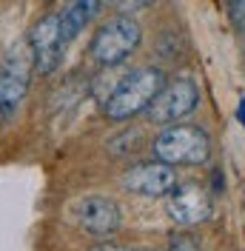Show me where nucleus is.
Returning <instances> with one entry per match:
<instances>
[{
	"label": "nucleus",
	"mask_w": 245,
	"mask_h": 251,
	"mask_svg": "<svg viewBox=\"0 0 245 251\" xmlns=\"http://www.w3.org/2000/svg\"><path fill=\"white\" fill-rule=\"evenodd\" d=\"M171 251H194V243H188V237H171Z\"/></svg>",
	"instance_id": "nucleus-11"
},
{
	"label": "nucleus",
	"mask_w": 245,
	"mask_h": 251,
	"mask_svg": "<svg viewBox=\"0 0 245 251\" xmlns=\"http://www.w3.org/2000/svg\"><path fill=\"white\" fill-rule=\"evenodd\" d=\"M89 251H131V249H122V246H114V243H97Z\"/></svg>",
	"instance_id": "nucleus-13"
},
{
	"label": "nucleus",
	"mask_w": 245,
	"mask_h": 251,
	"mask_svg": "<svg viewBox=\"0 0 245 251\" xmlns=\"http://www.w3.org/2000/svg\"><path fill=\"white\" fill-rule=\"evenodd\" d=\"M72 211H74L77 226H83L92 234H111V231H117L122 226L120 205L111 197H103V194H92V197L77 200L72 205Z\"/></svg>",
	"instance_id": "nucleus-9"
},
{
	"label": "nucleus",
	"mask_w": 245,
	"mask_h": 251,
	"mask_svg": "<svg viewBox=\"0 0 245 251\" xmlns=\"http://www.w3.org/2000/svg\"><path fill=\"white\" fill-rule=\"evenodd\" d=\"M228 9H231V17L245 26V3H228Z\"/></svg>",
	"instance_id": "nucleus-12"
},
{
	"label": "nucleus",
	"mask_w": 245,
	"mask_h": 251,
	"mask_svg": "<svg viewBox=\"0 0 245 251\" xmlns=\"http://www.w3.org/2000/svg\"><path fill=\"white\" fill-rule=\"evenodd\" d=\"M97 9H100V3H94V0H74V3H69V6L60 12V37H63V43L74 40L77 34L86 29V23L94 17Z\"/></svg>",
	"instance_id": "nucleus-10"
},
{
	"label": "nucleus",
	"mask_w": 245,
	"mask_h": 251,
	"mask_svg": "<svg viewBox=\"0 0 245 251\" xmlns=\"http://www.w3.org/2000/svg\"><path fill=\"white\" fill-rule=\"evenodd\" d=\"M169 214L177 226H199L214 214L208 191L197 183H183L169 194Z\"/></svg>",
	"instance_id": "nucleus-8"
},
{
	"label": "nucleus",
	"mask_w": 245,
	"mask_h": 251,
	"mask_svg": "<svg viewBox=\"0 0 245 251\" xmlns=\"http://www.w3.org/2000/svg\"><path fill=\"white\" fill-rule=\"evenodd\" d=\"M140 37H143V31H140L137 20L114 17L97 29V34L92 37V46H89V54L100 66H120L140 46Z\"/></svg>",
	"instance_id": "nucleus-3"
},
{
	"label": "nucleus",
	"mask_w": 245,
	"mask_h": 251,
	"mask_svg": "<svg viewBox=\"0 0 245 251\" xmlns=\"http://www.w3.org/2000/svg\"><path fill=\"white\" fill-rule=\"evenodd\" d=\"M197 103H199L197 83L188 77H180V80H174V83H169L163 89V94L151 103L148 117H151L154 123H174V120H180L185 114H191V111L197 109Z\"/></svg>",
	"instance_id": "nucleus-5"
},
{
	"label": "nucleus",
	"mask_w": 245,
	"mask_h": 251,
	"mask_svg": "<svg viewBox=\"0 0 245 251\" xmlns=\"http://www.w3.org/2000/svg\"><path fill=\"white\" fill-rule=\"evenodd\" d=\"M169 83H166V75L157 69V66H146V69H137L131 75L117 83V89L106 97L103 103V111H106L108 120H128L140 111L151 109V103L163 94Z\"/></svg>",
	"instance_id": "nucleus-1"
},
{
	"label": "nucleus",
	"mask_w": 245,
	"mask_h": 251,
	"mask_svg": "<svg viewBox=\"0 0 245 251\" xmlns=\"http://www.w3.org/2000/svg\"><path fill=\"white\" fill-rule=\"evenodd\" d=\"M29 46L34 54V72L37 75H51L60 66L63 54V37H60V12L46 15L29 34Z\"/></svg>",
	"instance_id": "nucleus-6"
},
{
	"label": "nucleus",
	"mask_w": 245,
	"mask_h": 251,
	"mask_svg": "<svg viewBox=\"0 0 245 251\" xmlns=\"http://www.w3.org/2000/svg\"><path fill=\"white\" fill-rule=\"evenodd\" d=\"M131 251H143V249H131Z\"/></svg>",
	"instance_id": "nucleus-15"
},
{
	"label": "nucleus",
	"mask_w": 245,
	"mask_h": 251,
	"mask_svg": "<svg viewBox=\"0 0 245 251\" xmlns=\"http://www.w3.org/2000/svg\"><path fill=\"white\" fill-rule=\"evenodd\" d=\"M122 186L140 194V197H163V194H171L177 188V174L166 163L148 160V163L131 166L122 174Z\"/></svg>",
	"instance_id": "nucleus-7"
},
{
	"label": "nucleus",
	"mask_w": 245,
	"mask_h": 251,
	"mask_svg": "<svg viewBox=\"0 0 245 251\" xmlns=\"http://www.w3.org/2000/svg\"><path fill=\"white\" fill-rule=\"evenodd\" d=\"M34 72V54L29 43L15 46L0 66V111L9 114L20 106V100L29 92V80Z\"/></svg>",
	"instance_id": "nucleus-4"
},
{
	"label": "nucleus",
	"mask_w": 245,
	"mask_h": 251,
	"mask_svg": "<svg viewBox=\"0 0 245 251\" xmlns=\"http://www.w3.org/2000/svg\"><path fill=\"white\" fill-rule=\"evenodd\" d=\"M211 154V137L199 126H169L154 140V157L166 166H199Z\"/></svg>",
	"instance_id": "nucleus-2"
},
{
	"label": "nucleus",
	"mask_w": 245,
	"mask_h": 251,
	"mask_svg": "<svg viewBox=\"0 0 245 251\" xmlns=\"http://www.w3.org/2000/svg\"><path fill=\"white\" fill-rule=\"evenodd\" d=\"M237 117H240V120H243V126H245V97L240 100V109H237Z\"/></svg>",
	"instance_id": "nucleus-14"
}]
</instances>
